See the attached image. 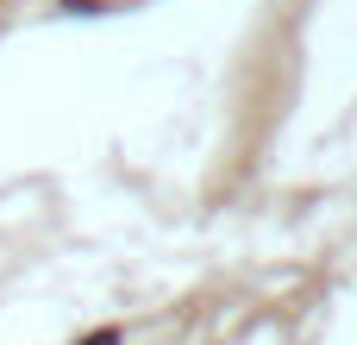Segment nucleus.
Masks as SVG:
<instances>
[{
    "mask_svg": "<svg viewBox=\"0 0 357 345\" xmlns=\"http://www.w3.org/2000/svg\"><path fill=\"white\" fill-rule=\"evenodd\" d=\"M88 345H119V339H113V333H100V339H88Z\"/></svg>",
    "mask_w": 357,
    "mask_h": 345,
    "instance_id": "f257e3e1",
    "label": "nucleus"
}]
</instances>
